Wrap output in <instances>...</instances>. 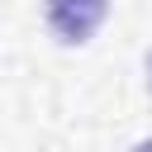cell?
I'll return each instance as SVG.
<instances>
[{"mask_svg":"<svg viewBox=\"0 0 152 152\" xmlns=\"http://www.w3.org/2000/svg\"><path fill=\"white\" fill-rule=\"evenodd\" d=\"M104 14H109V0H43V19L57 33V43H66V48L90 43V33L104 24Z\"/></svg>","mask_w":152,"mask_h":152,"instance_id":"1","label":"cell"},{"mask_svg":"<svg viewBox=\"0 0 152 152\" xmlns=\"http://www.w3.org/2000/svg\"><path fill=\"white\" fill-rule=\"evenodd\" d=\"M133 152H152V138H142V142H138V147H133Z\"/></svg>","mask_w":152,"mask_h":152,"instance_id":"2","label":"cell"},{"mask_svg":"<svg viewBox=\"0 0 152 152\" xmlns=\"http://www.w3.org/2000/svg\"><path fill=\"white\" fill-rule=\"evenodd\" d=\"M147 86H152V57H147Z\"/></svg>","mask_w":152,"mask_h":152,"instance_id":"3","label":"cell"}]
</instances>
